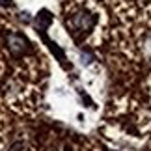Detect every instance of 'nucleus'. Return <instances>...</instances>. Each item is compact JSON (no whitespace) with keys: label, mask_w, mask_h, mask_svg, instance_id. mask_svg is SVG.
Instances as JSON below:
<instances>
[{"label":"nucleus","mask_w":151,"mask_h":151,"mask_svg":"<svg viewBox=\"0 0 151 151\" xmlns=\"http://www.w3.org/2000/svg\"><path fill=\"white\" fill-rule=\"evenodd\" d=\"M95 22H97V17L91 13V11H88V9H80V11L73 13V15L67 19V26L71 28V34L77 37L78 34L86 36V34H88L91 28L95 26Z\"/></svg>","instance_id":"f257e3e1"},{"label":"nucleus","mask_w":151,"mask_h":151,"mask_svg":"<svg viewBox=\"0 0 151 151\" xmlns=\"http://www.w3.org/2000/svg\"><path fill=\"white\" fill-rule=\"evenodd\" d=\"M6 47H8L11 56L21 58L22 54H26V52L30 50V43H28V39L22 36V34L11 32V34L6 36Z\"/></svg>","instance_id":"f03ea898"},{"label":"nucleus","mask_w":151,"mask_h":151,"mask_svg":"<svg viewBox=\"0 0 151 151\" xmlns=\"http://www.w3.org/2000/svg\"><path fill=\"white\" fill-rule=\"evenodd\" d=\"M104 151H118V149H104Z\"/></svg>","instance_id":"7ed1b4c3"}]
</instances>
